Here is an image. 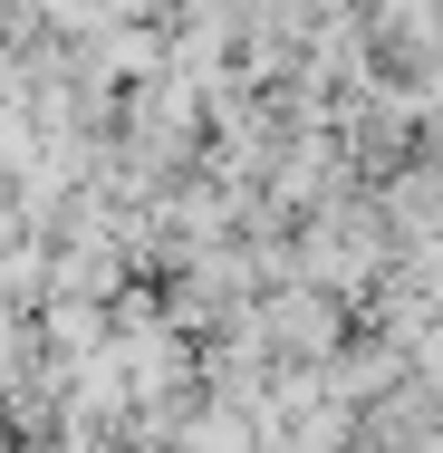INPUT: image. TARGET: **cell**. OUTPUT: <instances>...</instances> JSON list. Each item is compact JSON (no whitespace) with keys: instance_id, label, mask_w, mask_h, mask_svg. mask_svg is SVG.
<instances>
[{"instance_id":"1","label":"cell","mask_w":443,"mask_h":453,"mask_svg":"<svg viewBox=\"0 0 443 453\" xmlns=\"http://www.w3.org/2000/svg\"><path fill=\"white\" fill-rule=\"evenodd\" d=\"M251 328H261L270 348H279V357H328V348H338V309H328V280H318V289H270L261 309H251Z\"/></svg>"},{"instance_id":"2","label":"cell","mask_w":443,"mask_h":453,"mask_svg":"<svg viewBox=\"0 0 443 453\" xmlns=\"http://www.w3.org/2000/svg\"><path fill=\"white\" fill-rule=\"evenodd\" d=\"M279 203H309V193H328V183H338V145H328V135H299V145H289V155H279Z\"/></svg>"},{"instance_id":"3","label":"cell","mask_w":443,"mask_h":453,"mask_svg":"<svg viewBox=\"0 0 443 453\" xmlns=\"http://www.w3.org/2000/svg\"><path fill=\"white\" fill-rule=\"evenodd\" d=\"M434 165H443V116H434Z\"/></svg>"}]
</instances>
